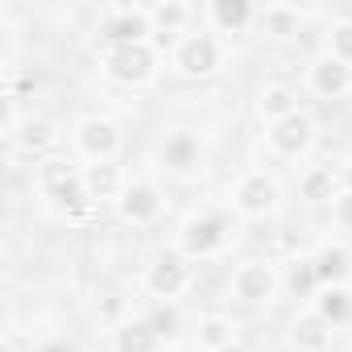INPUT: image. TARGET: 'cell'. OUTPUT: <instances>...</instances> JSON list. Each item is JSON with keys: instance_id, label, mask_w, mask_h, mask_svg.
Masks as SVG:
<instances>
[{"instance_id": "6da1fadb", "label": "cell", "mask_w": 352, "mask_h": 352, "mask_svg": "<svg viewBox=\"0 0 352 352\" xmlns=\"http://www.w3.org/2000/svg\"><path fill=\"white\" fill-rule=\"evenodd\" d=\"M38 191L67 220H87L96 212V204H91V195L83 187V170H75V166H67L58 157H46L38 166Z\"/></svg>"}, {"instance_id": "7a4b0ae2", "label": "cell", "mask_w": 352, "mask_h": 352, "mask_svg": "<svg viewBox=\"0 0 352 352\" xmlns=\"http://www.w3.org/2000/svg\"><path fill=\"white\" fill-rule=\"evenodd\" d=\"M162 71V54L153 42H133V46H104L100 50V75L120 83V87H149Z\"/></svg>"}, {"instance_id": "3957f363", "label": "cell", "mask_w": 352, "mask_h": 352, "mask_svg": "<svg viewBox=\"0 0 352 352\" xmlns=\"http://www.w3.org/2000/svg\"><path fill=\"white\" fill-rule=\"evenodd\" d=\"M232 245V216L228 212H199L179 228V253L187 261H208Z\"/></svg>"}, {"instance_id": "277c9868", "label": "cell", "mask_w": 352, "mask_h": 352, "mask_svg": "<svg viewBox=\"0 0 352 352\" xmlns=\"http://www.w3.org/2000/svg\"><path fill=\"white\" fill-rule=\"evenodd\" d=\"M228 199H232V212L245 216V220H265V216H278L282 208V187L274 174L265 170H245L241 179L228 187Z\"/></svg>"}, {"instance_id": "5b68a950", "label": "cell", "mask_w": 352, "mask_h": 352, "mask_svg": "<svg viewBox=\"0 0 352 352\" xmlns=\"http://www.w3.org/2000/svg\"><path fill=\"white\" fill-rule=\"evenodd\" d=\"M170 67L183 79H212L224 67V46L216 34H183L170 50Z\"/></svg>"}, {"instance_id": "8992f818", "label": "cell", "mask_w": 352, "mask_h": 352, "mask_svg": "<svg viewBox=\"0 0 352 352\" xmlns=\"http://www.w3.org/2000/svg\"><path fill=\"white\" fill-rule=\"evenodd\" d=\"M191 282H195V270H191V261H187L183 253H162V257L145 270V278H141L145 294L157 298V302H174L179 294L191 290Z\"/></svg>"}, {"instance_id": "52a82bcc", "label": "cell", "mask_w": 352, "mask_h": 352, "mask_svg": "<svg viewBox=\"0 0 352 352\" xmlns=\"http://www.w3.org/2000/svg\"><path fill=\"white\" fill-rule=\"evenodd\" d=\"M104 46H133V42H153V21L145 5H112L100 21Z\"/></svg>"}, {"instance_id": "ba28073f", "label": "cell", "mask_w": 352, "mask_h": 352, "mask_svg": "<svg viewBox=\"0 0 352 352\" xmlns=\"http://www.w3.org/2000/svg\"><path fill=\"white\" fill-rule=\"evenodd\" d=\"M278 286H282L278 270H274L270 261H257V257H253V261H241V265H236V274H232V282H228L232 298H236V302H245V307L274 302Z\"/></svg>"}, {"instance_id": "9c48e42d", "label": "cell", "mask_w": 352, "mask_h": 352, "mask_svg": "<svg viewBox=\"0 0 352 352\" xmlns=\"http://www.w3.org/2000/svg\"><path fill=\"white\" fill-rule=\"evenodd\" d=\"M75 149L83 153V162H116L120 124L112 116H83L75 124Z\"/></svg>"}, {"instance_id": "30bf717a", "label": "cell", "mask_w": 352, "mask_h": 352, "mask_svg": "<svg viewBox=\"0 0 352 352\" xmlns=\"http://www.w3.org/2000/svg\"><path fill=\"white\" fill-rule=\"evenodd\" d=\"M157 166L166 174H174V179H195V174L204 170V145H199V137L195 133H170V137H162Z\"/></svg>"}, {"instance_id": "8fae6325", "label": "cell", "mask_w": 352, "mask_h": 352, "mask_svg": "<svg viewBox=\"0 0 352 352\" xmlns=\"http://www.w3.org/2000/svg\"><path fill=\"white\" fill-rule=\"evenodd\" d=\"M162 208H166L162 187L149 183V179H137V183L124 187V195H120V204H116V216H120L124 224H133V228H145V224H153V220L162 216Z\"/></svg>"}, {"instance_id": "7c38bea8", "label": "cell", "mask_w": 352, "mask_h": 352, "mask_svg": "<svg viewBox=\"0 0 352 352\" xmlns=\"http://www.w3.org/2000/svg\"><path fill=\"white\" fill-rule=\"evenodd\" d=\"M265 141H270V149H274L278 157H302V153L315 145V120L298 108L294 116L270 124V129H265Z\"/></svg>"}, {"instance_id": "4fadbf2b", "label": "cell", "mask_w": 352, "mask_h": 352, "mask_svg": "<svg viewBox=\"0 0 352 352\" xmlns=\"http://www.w3.org/2000/svg\"><path fill=\"white\" fill-rule=\"evenodd\" d=\"M307 87L319 100H344V96H352V63H340V58H331L323 50L307 67Z\"/></svg>"}, {"instance_id": "5bb4252c", "label": "cell", "mask_w": 352, "mask_h": 352, "mask_svg": "<svg viewBox=\"0 0 352 352\" xmlns=\"http://www.w3.org/2000/svg\"><path fill=\"white\" fill-rule=\"evenodd\" d=\"M83 187H87V195H91L96 208H104V204L116 208L120 195H124V187H129V179H124L120 162H87L83 166Z\"/></svg>"}, {"instance_id": "9a60e30c", "label": "cell", "mask_w": 352, "mask_h": 352, "mask_svg": "<svg viewBox=\"0 0 352 352\" xmlns=\"http://www.w3.org/2000/svg\"><path fill=\"white\" fill-rule=\"evenodd\" d=\"M319 286H352V253L340 241H323L311 257Z\"/></svg>"}, {"instance_id": "2e32d148", "label": "cell", "mask_w": 352, "mask_h": 352, "mask_svg": "<svg viewBox=\"0 0 352 352\" xmlns=\"http://www.w3.org/2000/svg\"><path fill=\"white\" fill-rule=\"evenodd\" d=\"M253 108H257V120L270 129V124H278V120L298 112V91L290 83H265V87H257Z\"/></svg>"}, {"instance_id": "e0dca14e", "label": "cell", "mask_w": 352, "mask_h": 352, "mask_svg": "<svg viewBox=\"0 0 352 352\" xmlns=\"http://www.w3.org/2000/svg\"><path fill=\"white\" fill-rule=\"evenodd\" d=\"M54 141H58V133H54V124H50L46 116H25V120L17 124V133L9 137V145H13L21 157H46V153L54 149Z\"/></svg>"}, {"instance_id": "ac0fdd59", "label": "cell", "mask_w": 352, "mask_h": 352, "mask_svg": "<svg viewBox=\"0 0 352 352\" xmlns=\"http://www.w3.org/2000/svg\"><path fill=\"white\" fill-rule=\"evenodd\" d=\"M208 25L216 34H245L253 21H257V9L249 5V0H212V5L204 9Z\"/></svg>"}, {"instance_id": "d6986e66", "label": "cell", "mask_w": 352, "mask_h": 352, "mask_svg": "<svg viewBox=\"0 0 352 352\" xmlns=\"http://www.w3.org/2000/svg\"><path fill=\"white\" fill-rule=\"evenodd\" d=\"M166 340L153 331L149 319H124L112 331V352H162Z\"/></svg>"}, {"instance_id": "ffe728a7", "label": "cell", "mask_w": 352, "mask_h": 352, "mask_svg": "<svg viewBox=\"0 0 352 352\" xmlns=\"http://www.w3.org/2000/svg\"><path fill=\"white\" fill-rule=\"evenodd\" d=\"M286 336H290V348H298V352H327L331 348V323H323L315 311L294 315Z\"/></svg>"}, {"instance_id": "44dd1931", "label": "cell", "mask_w": 352, "mask_h": 352, "mask_svg": "<svg viewBox=\"0 0 352 352\" xmlns=\"http://www.w3.org/2000/svg\"><path fill=\"white\" fill-rule=\"evenodd\" d=\"M344 187H340V166L331 170V166H311L302 179H298V195L307 199V204H336V195H340Z\"/></svg>"}, {"instance_id": "7402d4cb", "label": "cell", "mask_w": 352, "mask_h": 352, "mask_svg": "<svg viewBox=\"0 0 352 352\" xmlns=\"http://www.w3.org/2000/svg\"><path fill=\"white\" fill-rule=\"evenodd\" d=\"M236 340L241 336H236V323L228 315H204L199 327H195V348L199 352H220V348H228Z\"/></svg>"}, {"instance_id": "603a6c76", "label": "cell", "mask_w": 352, "mask_h": 352, "mask_svg": "<svg viewBox=\"0 0 352 352\" xmlns=\"http://www.w3.org/2000/svg\"><path fill=\"white\" fill-rule=\"evenodd\" d=\"M315 315L323 323H331V327L348 323L352 319V290L348 286H323L319 298H315Z\"/></svg>"}, {"instance_id": "cb8c5ba5", "label": "cell", "mask_w": 352, "mask_h": 352, "mask_svg": "<svg viewBox=\"0 0 352 352\" xmlns=\"http://www.w3.org/2000/svg\"><path fill=\"white\" fill-rule=\"evenodd\" d=\"M149 21H153V38L157 34H183L191 21V5H183V0H157V5H149Z\"/></svg>"}, {"instance_id": "d4e9b609", "label": "cell", "mask_w": 352, "mask_h": 352, "mask_svg": "<svg viewBox=\"0 0 352 352\" xmlns=\"http://www.w3.org/2000/svg\"><path fill=\"white\" fill-rule=\"evenodd\" d=\"M257 21H261L265 34H274V38H286V34L298 30V13L286 9V5H265V9H257Z\"/></svg>"}, {"instance_id": "484cf974", "label": "cell", "mask_w": 352, "mask_h": 352, "mask_svg": "<svg viewBox=\"0 0 352 352\" xmlns=\"http://www.w3.org/2000/svg\"><path fill=\"white\" fill-rule=\"evenodd\" d=\"M286 286H290L298 298H307L311 290H323V286H319V278H315V265H311V257H298V261H290V278H286Z\"/></svg>"}, {"instance_id": "4316f807", "label": "cell", "mask_w": 352, "mask_h": 352, "mask_svg": "<svg viewBox=\"0 0 352 352\" xmlns=\"http://www.w3.org/2000/svg\"><path fill=\"white\" fill-rule=\"evenodd\" d=\"M327 54L340 63H352V17H344L327 30Z\"/></svg>"}, {"instance_id": "83f0119b", "label": "cell", "mask_w": 352, "mask_h": 352, "mask_svg": "<svg viewBox=\"0 0 352 352\" xmlns=\"http://www.w3.org/2000/svg\"><path fill=\"white\" fill-rule=\"evenodd\" d=\"M145 319L153 323V331H157L162 340H170L174 331H179V307H174V302H157Z\"/></svg>"}, {"instance_id": "f1b7e54d", "label": "cell", "mask_w": 352, "mask_h": 352, "mask_svg": "<svg viewBox=\"0 0 352 352\" xmlns=\"http://www.w3.org/2000/svg\"><path fill=\"white\" fill-rule=\"evenodd\" d=\"M331 220H336V228L352 232V191H340V195H336V204H331Z\"/></svg>"}, {"instance_id": "f546056e", "label": "cell", "mask_w": 352, "mask_h": 352, "mask_svg": "<svg viewBox=\"0 0 352 352\" xmlns=\"http://www.w3.org/2000/svg\"><path fill=\"white\" fill-rule=\"evenodd\" d=\"M340 187H344V191H352V162H344V166H340Z\"/></svg>"}, {"instance_id": "4dcf8cb0", "label": "cell", "mask_w": 352, "mask_h": 352, "mask_svg": "<svg viewBox=\"0 0 352 352\" xmlns=\"http://www.w3.org/2000/svg\"><path fill=\"white\" fill-rule=\"evenodd\" d=\"M120 311H124V307H120V302H116V298H112V302H108V307H104V315H108V319H116V315H120Z\"/></svg>"}, {"instance_id": "1f68e13d", "label": "cell", "mask_w": 352, "mask_h": 352, "mask_svg": "<svg viewBox=\"0 0 352 352\" xmlns=\"http://www.w3.org/2000/svg\"><path fill=\"white\" fill-rule=\"evenodd\" d=\"M38 352H75L71 344H46V348H38Z\"/></svg>"}, {"instance_id": "d6a6232c", "label": "cell", "mask_w": 352, "mask_h": 352, "mask_svg": "<svg viewBox=\"0 0 352 352\" xmlns=\"http://www.w3.org/2000/svg\"><path fill=\"white\" fill-rule=\"evenodd\" d=\"M0 352H21V348H17V340H5V344H0Z\"/></svg>"}, {"instance_id": "836d02e7", "label": "cell", "mask_w": 352, "mask_h": 352, "mask_svg": "<svg viewBox=\"0 0 352 352\" xmlns=\"http://www.w3.org/2000/svg\"><path fill=\"white\" fill-rule=\"evenodd\" d=\"M220 352H249V348H245V344L236 340V344H228V348H220Z\"/></svg>"}, {"instance_id": "e575fe53", "label": "cell", "mask_w": 352, "mask_h": 352, "mask_svg": "<svg viewBox=\"0 0 352 352\" xmlns=\"http://www.w3.org/2000/svg\"><path fill=\"white\" fill-rule=\"evenodd\" d=\"M348 290H352V286H348Z\"/></svg>"}]
</instances>
